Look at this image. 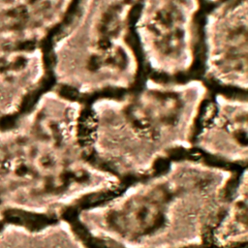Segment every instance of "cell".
Masks as SVG:
<instances>
[{"label":"cell","instance_id":"6da1fadb","mask_svg":"<svg viewBox=\"0 0 248 248\" xmlns=\"http://www.w3.org/2000/svg\"><path fill=\"white\" fill-rule=\"evenodd\" d=\"M240 170L191 151L70 218L98 248H209Z\"/></svg>","mask_w":248,"mask_h":248},{"label":"cell","instance_id":"7a4b0ae2","mask_svg":"<svg viewBox=\"0 0 248 248\" xmlns=\"http://www.w3.org/2000/svg\"><path fill=\"white\" fill-rule=\"evenodd\" d=\"M84 113L79 98L52 87L43 90L11 128L0 131L16 163L18 203L43 222L70 217L124 183L93 159Z\"/></svg>","mask_w":248,"mask_h":248},{"label":"cell","instance_id":"3957f363","mask_svg":"<svg viewBox=\"0 0 248 248\" xmlns=\"http://www.w3.org/2000/svg\"><path fill=\"white\" fill-rule=\"evenodd\" d=\"M202 78H145L85 105L84 135L93 159L123 182L145 176L193 151L210 99Z\"/></svg>","mask_w":248,"mask_h":248},{"label":"cell","instance_id":"277c9868","mask_svg":"<svg viewBox=\"0 0 248 248\" xmlns=\"http://www.w3.org/2000/svg\"><path fill=\"white\" fill-rule=\"evenodd\" d=\"M138 2L77 1L46 52L55 87L80 99L136 86L141 71L133 33Z\"/></svg>","mask_w":248,"mask_h":248},{"label":"cell","instance_id":"5b68a950","mask_svg":"<svg viewBox=\"0 0 248 248\" xmlns=\"http://www.w3.org/2000/svg\"><path fill=\"white\" fill-rule=\"evenodd\" d=\"M201 7L202 0H139L133 33L140 58L154 75L175 78L193 70Z\"/></svg>","mask_w":248,"mask_h":248},{"label":"cell","instance_id":"8992f818","mask_svg":"<svg viewBox=\"0 0 248 248\" xmlns=\"http://www.w3.org/2000/svg\"><path fill=\"white\" fill-rule=\"evenodd\" d=\"M247 12V0L213 4L200 31L204 78L244 93L248 86Z\"/></svg>","mask_w":248,"mask_h":248},{"label":"cell","instance_id":"52a82bcc","mask_svg":"<svg viewBox=\"0 0 248 248\" xmlns=\"http://www.w3.org/2000/svg\"><path fill=\"white\" fill-rule=\"evenodd\" d=\"M248 100L245 94L210 96L194 138L193 151L213 162L242 170L247 167Z\"/></svg>","mask_w":248,"mask_h":248},{"label":"cell","instance_id":"ba28073f","mask_svg":"<svg viewBox=\"0 0 248 248\" xmlns=\"http://www.w3.org/2000/svg\"><path fill=\"white\" fill-rule=\"evenodd\" d=\"M78 0H0V47L42 45L71 15Z\"/></svg>","mask_w":248,"mask_h":248},{"label":"cell","instance_id":"9c48e42d","mask_svg":"<svg viewBox=\"0 0 248 248\" xmlns=\"http://www.w3.org/2000/svg\"><path fill=\"white\" fill-rule=\"evenodd\" d=\"M49 74L42 45L0 47V118L22 112L42 92Z\"/></svg>","mask_w":248,"mask_h":248},{"label":"cell","instance_id":"30bf717a","mask_svg":"<svg viewBox=\"0 0 248 248\" xmlns=\"http://www.w3.org/2000/svg\"><path fill=\"white\" fill-rule=\"evenodd\" d=\"M247 168L240 170L210 234L209 248L247 247Z\"/></svg>","mask_w":248,"mask_h":248},{"label":"cell","instance_id":"8fae6325","mask_svg":"<svg viewBox=\"0 0 248 248\" xmlns=\"http://www.w3.org/2000/svg\"><path fill=\"white\" fill-rule=\"evenodd\" d=\"M209 4H211V5H213V4H216V3H218V2H221V1H223V0H206Z\"/></svg>","mask_w":248,"mask_h":248},{"label":"cell","instance_id":"7c38bea8","mask_svg":"<svg viewBox=\"0 0 248 248\" xmlns=\"http://www.w3.org/2000/svg\"><path fill=\"white\" fill-rule=\"evenodd\" d=\"M243 248H247V247H243Z\"/></svg>","mask_w":248,"mask_h":248}]
</instances>
